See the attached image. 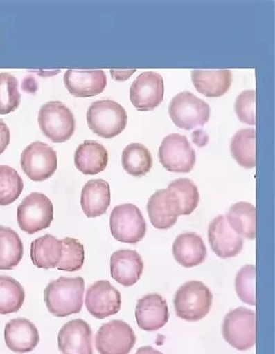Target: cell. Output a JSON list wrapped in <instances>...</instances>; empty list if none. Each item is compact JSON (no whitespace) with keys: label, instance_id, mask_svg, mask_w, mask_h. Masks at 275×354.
<instances>
[{"label":"cell","instance_id":"6da1fadb","mask_svg":"<svg viewBox=\"0 0 275 354\" xmlns=\"http://www.w3.org/2000/svg\"><path fill=\"white\" fill-rule=\"evenodd\" d=\"M85 288V279L81 277H60L51 281L44 290L48 310L57 317L78 314L83 306Z\"/></svg>","mask_w":275,"mask_h":354},{"label":"cell","instance_id":"7a4b0ae2","mask_svg":"<svg viewBox=\"0 0 275 354\" xmlns=\"http://www.w3.org/2000/svg\"><path fill=\"white\" fill-rule=\"evenodd\" d=\"M89 129L105 139L119 136L126 129L127 114L120 104L113 100H99L92 103L87 111Z\"/></svg>","mask_w":275,"mask_h":354},{"label":"cell","instance_id":"3957f363","mask_svg":"<svg viewBox=\"0 0 275 354\" xmlns=\"http://www.w3.org/2000/svg\"><path fill=\"white\" fill-rule=\"evenodd\" d=\"M213 298L212 292L202 282L185 283L175 293V313L179 318L185 321H200L210 312Z\"/></svg>","mask_w":275,"mask_h":354},{"label":"cell","instance_id":"277c9868","mask_svg":"<svg viewBox=\"0 0 275 354\" xmlns=\"http://www.w3.org/2000/svg\"><path fill=\"white\" fill-rule=\"evenodd\" d=\"M38 123L44 135L53 143L66 142L75 133V117L60 101L44 104L38 113Z\"/></svg>","mask_w":275,"mask_h":354},{"label":"cell","instance_id":"5b68a950","mask_svg":"<svg viewBox=\"0 0 275 354\" xmlns=\"http://www.w3.org/2000/svg\"><path fill=\"white\" fill-rule=\"evenodd\" d=\"M210 106L188 91L175 95L169 104L168 113L175 125L185 130L203 127L210 119Z\"/></svg>","mask_w":275,"mask_h":354},{"label":"cell","instance_id":"8992f818","mask_svg":"<svg viewBox=\"0 0 275 354\" xmlns=\"http://www.w3.org/2000/svg\"><path fill=\"white\" fill-rule=\"evenodd\" d=\"M110 227L115 240L129 244L139 243L147 232L142 212L131 203L115 207L111 214Z\"/></svg>","mask_w":275,"mask_h":354},{"label":"cell","instance_id":"52a82bcc","mask_svg":"<svg viewBox=\"0 0 275 354\" xmlns=\"http://www.w3.org/2000/svg\"><path fill=\"white\" fill-rule=\"evenodd\" d=\"M53 205L46 194L34 192L24 199L17 209V221L21 231L35 234L49 228L53 220Z\"/></svg>","mask_w":275,"mask_h":354},{"label":"cell","instance_id":"ba28073f","mask_svg":"<svg viewBox=\"0 0 275 354\" xmlns=\"http://www.w3.org/2000/svg\"><path fill=\"white\" fill-rule=\"evenodd\" d=\"M222 335L236 349L252 348L256 343V313L245 308L230 311L224 319Z\"/></svg>","mask_w":275,"mask_h":354},{"label":"cell","instance_id":"9c48e42d","mask_svg":"<svg viewBox=\"0 0 275 354\" xmlns=\"http://www.w3.org/2000/svg\"><path fill=\"white\" fill-rule=\"evenodd\" d=\"M163 167L170 172L188 174L193 170L197 156L186 136L171 133L163 140L159 149Z\"/></svg>","mask_w":275,"mask_h":354},{"label":"cell","instance_id":"30bf717a","mask_svg":"<svg viewBox=\"0 0 275 354\" xmlns=\"http://www.w3.org/2000/svg\"><path fill=\"white\" fill-rule=\"evenodd\" d=\"M21 167L30 180H46L57 171V153L46 143L35 142L22 151Z\"/></svg>","mask_w":275,"mask_h":354},{"label":"cell","instance_id":"8fae6325","mask_svg":"<svg viewBox=\"0 0 275 354\" xmlns=\"http://www.w3.org/2000/svg\"><path fill=\"white\" fill-rule=\"evenodd\" d=\"M136 342L133 328L121 320L102 325L96 334V348L99 354H129Z\"/></svg>","mask_w":275,"mask_h":354},{"label":"cell","instance_id":"7c38bea8","mask_svg":"<svg viewBox=\"0 0 275 354\" xmlns=\"http://www.w3.org/2000/svg\"><path fill=\"white\" fill-rule=\"evenodd\" d=\"M131 103L136 110H154L164 98V81L159 73L147 71L141 73L130 87Z\"/></svg>","mask_w":275,"mask_h":354},{"label":"cell","instance_id":"4fadbf2b","mask_svg":"<svg viewBox=\"0 0 275 354\" xmlns=\"http://www.w3.org/2000/svg\"><path fill=\"white\" fill-rule=\"evenodd\" d=\"M85 305L92 317L101 320L120 312L121 293L107 280H99L86 292Z\"/></svg>","mask_w":275,"mask_h":354},{"label":"cell","instance_id":"5bb4252c","mask_svg":"<svg viewBox=\"0 0 275 354\" xmlns=\"http://www.w3.org/2000/svg\"><path fill=\"white\" fill-rule=\"evenodd\" d=\"M208 240L214 253L222 259L236 257L244 248V238L230 226L226 216H217L211 222Z\"/></svg>","mask_w":275,"mask_h":354},{"label":"cell","instance_id":"9a60e30c","mask_svg":"<svg viewBox=\"0 0 275 354\" xmlns=\"http://www.w3.org/2000/svg\"><path fill=\"white\" fill-rule=\"evenodd\" d=\"M147 212L152 225L161 230L172 227L181 216L180 204L168 187L152 194L147 203Z\"/></svg>","mask_w":275,"mask_h":354},{"label":"cell","instance_id":"2e32d148","mask_svg":"<svg viewBox=\"0 0 275 354\" xmlns=\"http://www.w3.org/2000/svg\"><path fill=\"white\" fill-rule=\"evenodd\" d=\"M59 349L62 354H94L92 330L82 319H76L60 328Z\"/></svg>","mask_w":275,"mask_h":354},{"label":"cell","instance_id":"e0dca14e","mask_svg":"<svg viewBox=\"0 0 275 354\" xmlns=\"http://www.w3.org/2000/svg\"><path fill=\"white\" fill-rule=\"evenodd\" d=\"M64 84L75 97H95L104 91L107 84L103 70H68L64 75Z\"/></svg>","mask_w":275,"mask_h":354},{"label":"cell","instance_id":"ac0fdd59","mask_svg":"<svg viewBox=\"0 0 275 354\" xmlns=\"http://www.w3.org/2000/svg\"><path fill=\"white\" fill-rule=\"evenodd\" d=\"M137 324L143 330L157 331L168 324V303L158 293H150L137 301L136 308Z\"/></svg>","mask_w":275,"mask_h":354},{"label":"cell","instance_id":"d6986e66","mask_svg":"<svg viewBox=\"0 0 275 354\" xmlns=\"http://www.w3.org/2000/svg\"><path fill=\"white\" fill-rule=\"evenodd\" d=\"M4 336L6 346L12 352L20 354L31 352L40 341L37 327L25 318L9 321L6 324Z\"/></svg>","mask_w":275,"mask_h":354},{"label":"cell","instance_id":"ffe728a7","mask_svg":"<svg viewBox=\"0 0 275 354\" xmlns=\"http://www.w3.org/2000/svg\"><path fill=\"white\" fill-rule=\"evenodd\" d=\"M111 276L120 285H135L143 272V261L136 250H121L111 257Z\"/></svg>","mask_w":275,"mask_h":354},{"label":"cell","instance_id":"44dd1931","mask_svg":"<svg viewBox=\"0 0 275 354\" xmlns=\"http://www.w3.org/2000/svg\"><path fill=\"white\" fill-rule=\"evenodd\" d=\"M191 81L199 93L206 97H220L225 95L231 87V70H200L191 71Z\"/></svg>","mask_w":275,"mask_h":354},{"label":"cell","instance_id":"7402d4cb","mask_svg":"<svg viewBox=\"0 0 275 354\" xmlns=\"http://www.w3.org/2000/svg\"><path fill=\"white\" fill-rule=\"evenodd\" d=\"M111 204V189L107 181L98 178L85 185L81 194L83 213L89 218L104 215Z\"/></svg>","mask_w":275,"mask_h":354},{"label":"cell","instance_id":"603a6c76","mask_svg":"<svg viewBox=\"0 0 275 354\" xmlns=\"http://www.w3.org/2000/svg\"><path fill=\"white\" fill-rule=\"evenodd\" d=\"M175 261L184 268L200 266L206 260L207 250L202 238L195 232L179 235L172 245Z\"/></svg>","mask_w":275,"mask_h":354},{"label":"cell","instance_id":"cb8c5ba5","mask_svg":"<svg viewBox=\"0 0 275 354\" xmlns=\"http://www.w3.org/2000/svg\"><path fill=\"white\" fill-rule=\"evenodd\" d=\"M108 164V152L100 143L85 141L75 153V165L85 175H96L105 170Z\"/></svg>","mask_w":275,"mask_h":354},{"label":"cell","instance_id":"d4e9b609","mask_svg":"<svg viewBox=\"0 0 275 354\" xmlns=\"http://www.w3.org/2000/svg\"><path fill=\"white\" fill-rule=\"evenodd\" d=\"M30 254L35 266L39 269H54L62 259V241L50 234L42 236L32 242Z\"/></svg>","mask_w":275,"mask_h":354},{"label":"cell","instance_id":"484cf974","mask_svg":"<svg viewBox=\"0 0 275 354\" xmlns=\"http://www.w3.org/2000/svg\"><path fill=\"white\" fill-rule=\"evenodd\" d=\"M24 257V244L14 230L0 226V270L15 269Z\"/></svg>","mask_w":275,"mask_h":354},{"label":"cell","instance_id":"4316f807","mask_svg":"<svg viewBox=\"0 0 275 354\" xmlns=\"http://www.w3.org/2000/svg\"><path fill=\"white\" fill-rule=\"evenodd\" d=\"M229 224L242 238L256 237V208L251 203L239 202L229 209L226 215Z\"/></svg>","mask_w":275,"mask_h":354},{"label":"cell","instance_id":"83f0119b","mask_svg":"<svg viewBox=\"0 0 275 354\" xmlns=\"http://www.w3.org/2000/svg\"><path fill=\"white\" fill-rule=\"evenodd\" d=\"M121 164L127 174L134 177H143L151 171L152 156L145 145L131 143L124 149Z\"/></svg>","mask_w":275,"mask_h":354},{"label":"cell","instance_id":"f1b7e54d","mask_svg":"<svg viewBox=\"0 0 275 354\" xmlns=\"http://www.w3.org/2000/svg\"><path fill=\"white\" fill-rule=\"evenodd\" d=\"M231 154L241 167L251 169L256 167V130H239L231 140Z\"/></svg>","mask_w":275,"mask_h":354},{"label":"cell","instance_id":"f546056e","mask_svg":"<svg viewBox=\"0 0 275 354\" xmlns=\"http://www.w3.org/2000/svg\"><path fill=\"white\" fill-rule=\"evenodd\" d=\"M25 301V291L20 283L8 276H0V315L20 310Z\"/></svg>","mask_w":275,"mask_h":354},{"label":"cell","instance_id":"4dcf8cb0","mask_svg":"<svg viewBox=\"0 0 275 354\" xmlns=\"http://www.w3.org/2000/svg\"><path fill=\"white\" fill-rule=\"evenodd\" d=\"M168 188L174 192L180 204L181 216L190 215L197 208L200 194L193 180L178 178L169 184Z\"/></svg>","mask_w":275,"mask_h":354},{"label":"cell","instance_id":"1f68e13d","mask_svg":"<svg viewBox=\"0 0 275 354\" xmlns=\"http://www.w3.org/2000/svg\"><path fill=\"white\" fill-rule=\"evenodd\" d=\"M22 190L24 181L17 171L8 165H0V206L15 203Z\"/></svg>","mask_w":275,"mask_h":354},{"label":"cell","instance_id":"d6a6232c","mask_svg":"<svg viewBox=\"0 0 275 354\" xmlns=\"http://www.w3.org/2000/svg\"><path fill=\"white\" fill-rule=\"evenodd\" d=\"M17 79L9 73H0V115L15 111L21 104Z\"/></svg>","mask_w":275,"mask_h":354},{"label":"cell","instance_id":"836d02e7","mask_svg":"<svg viewBox=\"0 0 275 354\" xmlns=\"http://www.w3.org/2000/svg\"><path fill=\"white\" fill-rule=\"evenodd\" d=\"M62 255L57 270L73 272L81 270L85 263V248L76 239L65 238L62 240Z\"/></svg>","mask_w":275,"mask_h":354},{"label":"cell","instance_id":"e575fe53","mask_svg":"<svg viewBox=\"0 0 275 354\" xmlns=\"http://www.w3.org/2000/svg\"><path fill=\"white\" fill-rule=\"evenodd\" d=\"M236 292L246 304L256 305V268L246 266L240 270L235 281Z\"/></svg>","mask_w":275,"mask_h":354},{"label":"cell","instance_id":"d590c367","mask_svg":"<svg viewBox=\"0 0 275 354\" xmlns=\"http://www.w3.org/2000/svg\"><path fill=\"white\" fill-rule=\"evenodd\" d=\"M235 111L240 121L248 125L256 124V92L248 89L236 98Z\"/></svg>","mask_w":275,"mask_h":354},{"label":"cell","instance_id":"8d00e7d4","mask_svg":"<svg viewBox=\"0 0 275 354\" xmlns=\"http://www.w3.org/2000/svg\"><path fill=\"white\" fill-rule=\"evenodd\" d=\"M11 135L8 127L0 119V155L3 154L10 143Z\"/></svg>","mask_w":275,"mask_h":354},{"label":"cell","instance_id":"74e56055","mask_svg":"<svg viewBox=\"0 0 275 354\" xmlns=\"http://www.w3.org/2000/svg\"><path fill=\"white\" fill-rule=\"evenodd\" d=\"M136 72V69L133 70H111L112 77L115 81H127V79Z\"/></svg>","mask_w":275,"mask_h":354},{"label":"cell","instance_id":"f35d334b","mask_svg":"<svg viewBox=\"0 0 275 354\" xmlns=\"http://www.w3.org/2000/svg\"><path fill=\"white\" fill-rule=\"evenodd\" d=\"M136 354H163L159 351L152 348L151 346H143L140 347L139 350L136 351Z\"/></svg>","mask_w":275,"mask_h":354},{"label":"cell","instance_id":"ab89813d","mask_svg":"<svg viewBox=\"0 0 275 354\" xmlns=\"http://www.w3.org/2000/svg\"><path fill=\"white\" fill-rule=\"evenodd\" d=\"M193 137H198V139L193 140L194 143H196L197 145L199 147H202L206 145L208 141V137L206 133H204L203 136H198L197 131L193 133Z\"/></svg>","mask_w":275,"mask_h":354}]
</instances>
